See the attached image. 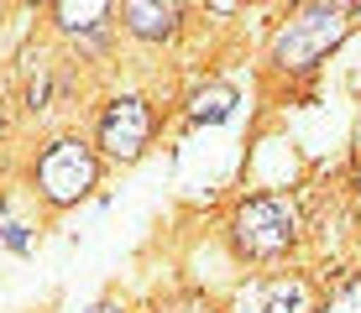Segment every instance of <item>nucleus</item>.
<instances>
[{
	"instance_id": "9b49d317",
	"label": "nucleus",
	"mask_w": 361,
	"mask_h": 313,
	"mask_svg": "<svg viewBox=\"0 0 361 313\" xmlns=\"http://www.w3.org/2000/svg\"><path fill=\"white\" fill-rule=\"evenodd\" d=\"M90 313H121V308H110V303H99V308H90Z\"/></svg>"
},
{
	"instance_id": "1a4fd4ad",
	"label": "nucleus",
	"mask_w": 361,
	"mask_h": 313,
	"mask_svg": "<svg viewBox=\"0 0 361 313\" xmlns=\"http://www.w3.org/2000/svg\"><path fill=\"white\" fill-rule=\"evenodd\" d=\"M325 313H361V282H351L345 293H335Z\"/></svg>"
},
{
	"instance_id": "f03ea898",
	"label": "nucleus",
	"mask_w": 361,
	"mask_h": 313,
	"mask_svg": "<svg viewBox=\"0 0 361 313\" xmlns=\"http://www.w3.org/2000/svg\"><path fill=\"white\" fill-rule=\"evenodd\" d=\"M341 37H345V16L335 6H304L288 27L278 32L272 58H278V68H314Z\"/></svg>"
},
{
	"instance_id": "20e7f679",
	"label": "nucleus",
	"mask_w": 361,
	"mask_h": 313,
	"mask_svg": "<svg viewBox=\"0 0 361 313\" xmlns=\"http://www.w3.org/2000/svg\"><path fill=\"white\" fill-rule=\"evenodd\" d=\"M147 141H152V110H147V99H110V110L99 115V146H105L116 162H136L147 152Z\"/></svg>"
},
{
	"instance_id": "9d476101",
	"label": "nucleus",
	"mask_w": 361,
	"mask_h": 313,
	"mask_svg": "<svg viewBox=\"0 0 361 313\" xmlns=\"http://www.w3.org/2000/svg\"><path fill=\"white\" fill-rule=\"evenodd\" d=\"M235 6H241V0H209V11H220V16H231Z\"/></svg>"
},
{
	"instance_id": "ddd939ff",
	"label": "nucleus",
	"mask_w": 361,
	"mask_h": 313,
	"mask_svg": "<svg viewBox=\"0 0 361 313\" xmlns=\"http://www.w3.org/2000/svg\"><path fill=\"white\" fill-rule=\"evenodd\" d=\"M356 188H361V183H356Z\"/></svg>"
},
{
	"instance_id": "f8f14e48",
	"label": "nucleus",
	"mask_w": 361,
	"mask_h": 313,
	"mask_svg": "<svg viewBox=\"0 0 361 313\" xmlns=\"http://www.w3.org/2000/svg\"><path fill=\"white\" fill-rule=\"evenodd\" d=\"M356 16H361V11H356Z\"/></svg>"
},
{
	"instance_id": "0eeeda50",
	"label": "nucleus",
	"mask_w": 361,
	"mask_h": 313,
	"mask_svg": "<svg viewBox=\"0 0 361 313\" xmlns=\"http://www.w3.org/2000/svg\"><path fill=\"white\" fill-rule=\"evenodd\" d=\"M110 0H58V27L63 32H94L105 21Z\"/></svg>"
},
{
	"instance_id": "7ed1b4c3",
	"label": "nucleus",
	"mask_w": 361,
	"mask_h": 313,
	"mask_svg": "<svg viewBox=\"0 0 361 313\" xmlns=\"http://www.w3.org/2000/svg\"><path fill=\"white\" fill-rule=\"evenodd\" d=\"M94 172H99L94 152L84 141H73V136L53 141L37 157V188H42L47 204H73V198H84L94 188Z\"/></svg>"
},
{
	"instance_id": "6e6552de",
	"label": "nucleus",
	"mask_w": 361,
	"mask_h": 313,
	"mask_svg": "<svg viewBox=\"0 0 361 313\" xmlns=\"http://www.w3.org/2000/svg\"><path fill=\"white\" fill-rule=\"evenodd\" d=\"M262 313H309V282L298 277H283L267 287V308Z\"/></svg>"
},
{
	"instance_id": "39448f33",
	"label": "nucleus",
	"mask_w": 361,
	"mask_h": 313,
	"mask_svg": "<svg viewBox=\"0 0 361 313\" xmlns=\"http://www.w3.org/2000/svg\"><path fill=\"white\" fill-rule=\"evenodd\" d=\"M121 16H126V27L136 37H147V42H163V37H173V27H178V6H173V0H121Z\"/></svg>"
},
{
	"instance_id": "423d86ee",
	"label": "nucleus",
	"mask_w": 361,
	"mask_h": 313,
	"mask_svg": "<svg viewBox=\"0 0 361 313\" xmlns=\"http://www.w3.org/2000/svg\"><path fill=\"white\" fill-rule=\"evenodd\" d=\"M189 115L194 120H231L235 115V89H231V84H209V89H199L189 99Z\"/></svg>"
},
{
	"instance_id": "f257e3e1",
	"label": "nucleus",
	"mask_w": 361,
	"mask_h": 313,
	"mask_svg": "<svg viewBox=\"0 0 361 313\" xmlns=\"http://www.w3.org/2000/svg\"><path fill=\"white\" fill-rule=\"evenodd\" d=\"M231 235H235V245H241L246 256H257V261L288 250L293 235H298V209H293V198H278V193L246 198V204L235 209V219H231Z\"/></svg>"
}]
</instances>
